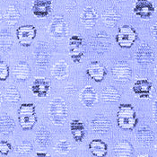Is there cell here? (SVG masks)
Wrapping results in <instances>:
<instances>
[{"label": "cell", "instance_id": "6da1fadb", "mask_svg": "<svg viewBox=\"0 0 157 157\" xmlns=\"http://www.w3.org/2000/svg\"><path fill=\"white\" fill-rule=\"evenodd\" d=\"M48 118L56 126H63L67 120L68 109L66 101L61 97L53 98L48 104Z\"/></svg>", "mask_w": 157, "mask_h": 157}, {"label": "cell", "instance_id": "7a4b0ae2", "mask_svg": "<svg viewBox=\"0 0 157 157\" xmlns=\"http://www.w3.org/2000/svg\"><path fill=\"white\" fill-rule=\"evenodd\" d=\"M137 122L138 119L133 105L129 103H122L119 106L117 112V124L121 129L133 130Z\"/></svg>", "mask_w": 157, "mask_h": 157}, {"label": "cell", "instance_id": "3957f363", "mask_svg": "<svg viewBox=\"0 0 157 157\" xmlns=\"http://www.w3.org/2000/svg\"><path fill=\"white\" fill-rule=\"evenodd\" d=\"M18 121L24 130L33 129L37 122L35 104L23 103L18 109Z\"/></svg>", "mask_w": 157, "mask_h": 157}, {"label": "cell", "instance_id": "277c9868", "mask_svg": "<svg viewBox=\"0 0 157 157\" xmlns=\"http://www.w3.org/2000/svg\"><path fill=\"white\" fill-rule=\"evenodd\" d=\"M137 40V33L130 25H122L116 35V42L121 48H130Z\"/></svg>", "mask_w": 157, "mask_h": 157}, {"label": "cell", "instance_id": "5b68a950", "mask_svg": "<svg viewBox=\"0 0 157 157\" xmlns=\"http://www.w3.org/2000/svg\"><path fill=\"white\" fill-rule=\"evenodd\" d=\"M91 48L99 55H103L107 52L111 46V40L109 36L104 32L97 33L91 38L89 42Z\"/></svg>", "mask_w": 157, "mask_h": 157}, {"label": "cell", "instance_id": "8992f818", "mask_svg": "<svg viewBox=\"0 0 157 157\" xmlns=\"http://www.w3.org/2000/svg\"><path fill=\"white\" fill-rule=\"evenodd\" d=\"M37 34V29L35 26L27 24L22 25L16 30V38L20 45L24 48H29Z\"/></svg>", "mask_w": 157, "mask_h": 157}, {"label": "cell", "instance_id": "52a82bcc", "mask_svg": "<svg viewBox=\"0 0 157 157\" xmlns=\"http://www.w3.org/2000/svg\"><path fill=\"white\" fill-rule=\"evenodd\" d=\"M69 56L74 63H80L85 55L84 39L79 35H73L69 39Z\"/></svg>", "mask_w": 157, "mask_h": 157}, {"label": "cell", "instance_id": "ba28073f", "mask_svg": "<svg viewBox=\"0 0 157 157\" xmlns=\"http://www.w3.org/2000/svg\"><path fill=\"white\" fill-rule=\"evenodd\" d=\"M135 58L136 63L140 67H148L155 60V52L147 43H141L137 48Z\"/></svg>", "mask_w": 157, "mask_h": 157}, {"label": "cell", "instance_id": "9c48e42d", "mask_svg": "<svg viewBox=\"0 0 157 157\" xmlns=\"http://www.w3.org/2000/svg\"><path fill=\"white\" fill-rule=\"evenodd\" d=\"M68 33V24L62 16H55L48 26V33L53 39H62Z\"/></svg>", "mask_w": 157, "mask_h": 157}, {"label": "cell", "instance_id": "30bf717a", "mask_svg": "<svg viewBox=\"0 0 157 157\" xmlns=\"http://www.w3.org/2000/svg\"><path fill=\"white\" fill-rule=\"evenodd\" d=\"M155 12V6L151 0H136L133 7V13L143 20L150 19Z\"/></svg>", "mask_w": 157, "mask_h": 157}, {"label": "cell", "instance_id": "8fae6325", "mask_svg": "<svg viewBox=\"0 0 157 157\" xmlns=\"http://www.w3.org/2000/svg\"><path fill=\"white\" fill-rule=\"evenodd\" d=\"M111 74L113 78L118 82H127L132 76L131 67L124 61H120L116 63L111 69Z\"/></svg>", "mask_w": 157, "mask_h": 157}, {"label": "cell", "instance_id": "7c38bea8", "mask_svg": "<svg viewBox=\"0 0 157 157\" xmlns=\"http://www.w3.org/2000/svg\"><path fill=\"white\" fill-rule=\"evenodd\" d=\"M51 58L49 47L45 42H40L35 51V60L40 69H46Z\"/></svg>", "mask_w": 157, "mask_h": 157}, {"label": "cell", "instance_id": "4fadbf2b", "mask_svg": "<svg viewBox=\"0 0 157 157\" xmlns=\"http://www.w3.org/2000/svg\"><path fill=\"white\" fill-rule=\"evenodd\" d=\"M153 83L148 79H138L135 82L132 91L139 99L148 100L152 96Z\"/></svg>", "mask_w": 157, "mask_h": 157}, {"label": "cell", "instance_id": "5bb4252c", "mask_svg": "<svg viewBox=\"0 0 157 157\" xmlns=\"http://www.w3.org/2000/svg\"><path fill=\"white\" fill-rule=\"evenodd\" d=\"M31 91L38 98L48 96L50 91V81L45 77H37L31 85Z\"/></svg>", "mask_w": 157, "mask_h": 157}, {"label": "cell", "instance_id": "9a60e30c", "mask_svg": "<svg viewBox=\"0 0 157 157\" xmlns=\"http://www.w3.org/2000/svg\"><path fill=\"white\" fill-rule=\"evenodd\" d=\"M91 129L98 134H105L111 128V121L101 114L94 116L90 122Z\"/></svg>", "mask_w": 157, "mask_h": 157}, {"label": "cell", "instance_id": "2e32d148", "mask_svg": "<svg viewBox=\"0 0 157 157\" xmlns=\"http://www.w3.org/2000/svg\"><path fill=\"white\" fill-rule=\"evenodd\" d=\"M79 101L86 108H92L98 101V94L94 87L87 85L79 94Z\"/></svg>", "mask_w": 157, "mask_h": 157}, {"label": "cell", "instance_id": "e0dca14e", "mask_svg": "<svg viewBox=\"0 0 157 157\" xmlns=\"http://www.w3.org/2000/svg\"><path fill=\"white\" fill-rule=\"evenodd\" d=\"M52 0H33L32 12L38 18H45L51 13Z\"/></svg>", "mask_w": 157, "mask_h": 157}, {"label": "cell", "instance_id": "ac0fdd59", "mask_svg": "<svg viewBox=\"0 0 157 157\" xmlns=\"http://www.w3.org/2000/svg\"><path fill=\"white\" fill-rule=\"evenodd\" d=\"M86 74L94 81L100 83L104 79V77L107 74V70H106L105 67L101 62L93 61L88 66V67L86 69Z\"/></svg>", "mask_w": 157, "mask_h": 157}, {"label": "cell", "instance_id": "d6986e66", "mask_svg": "<svg viewBox=\"0 0 157 157\" xmlns=\"http://www.w3.org/2000/svg\"><path fill=\"white\" fill-rule=\"evenodd\" d=\"M136 141L143 146H149L155 140V133L152 128L146 125L139 127L136 132Z\"/></svg>", "mask_w": 157, "mask_h": 157}, {"label": "cell", "instance_id": "ffe728a7", "mask_svg": "<svg viewBox=\"0 0 157 157\" xmlns=\"http://www.w3.org/2000/svg\"><path fill=\"white\" fill-rule=\"evenodd\" d=\"M98 21V13L92 6H87L80 14V22L86 29H92Z\"/></svg>", "mask_w": 157, "mask_h": 157}, {"label": "cell", "instance_id": "44dd1931", "mask_svg": "<svg viewBox=\"0 0 157 157\" xmlns=\"http://www.w3.org/2000/svg\"><path fill=\"white\" fill-rule=\"evenodd\" d=\"M13 75L19 81H26L31 75V67L25 61L18 62L13 68Z\"/></svg>", "mask_w": 157, "mask_h": 157}, {"label": "cell", "instance_id": "7402d4cb", "mask_svg": "<svg viewBox=\"0 0 157 157\" xmlns=\"http://www.w3.org/2000/svg\"><path fill=\"white\" fill-rule=\"evenodd\" d=\"M89 150L95 157H105L108 154V145L101 139H94L89 143Z\"/></svg>", "mask_w": 157, "mask_h": 157}, {"label": "cell", "instance_id": "603a6c76", "mask_svg": "<svg viewBox=\"0 0 157 157\" xmlns=\"http://www.w3.org/2000/svg\"><path fill=\"white\" fill-rule=\"evenodd\" d=\"M114 154L116 157H131L134 154L133 145L127 140L119 141L114 146Z\"/></svg>", "mask_w": 157, "mask_h": 157}, {"label": "cell", "instance_id": "cb8c5ba5", "mask_svg": "<svg viewBox=\"0 0 157 157\" xmlns=\"http://www.w3.org/2000/svg\"><path fill=\"white\" fill-rule=\"evenodd\" d=\"M70 132L73 138L76 142H82L85 136V127L80 120H73L70 122Z\"/></svg>", "mask_w": 157, "mask_h": 157}, {"label": "cell", "instance_id": "d4e9b609", "mask_svg": "<svg viewBox=\"0 0 157 157\" xmlns=\"http://www.w3.org/2000/svg\"><path fill=\"white\" fill-rule=\"evenodd\" d=\"M121 19V14L115 8H108L101 13L102 23L108 27H115Z\"/></svg>", "mask_w": 157, "mask_h": 157}, {"label": "cell", "instance_id": "484cf974", "mask_svg": "<svg viewBox=\"0 0 157 157\" xmlns=\"http://www.w3.org/2000/svg\"><path fill=\"white\" fill-rule=\"evenodd\" d=\"M21 14L15 6L10 5L3 14V21L8 26H14L20 21Z\"/></svg>", "mask_w": 157, "mask_h": 157}, {"label": "cell", "instance_id": "4316f807", "mask_svg": "<svg viewBox=\"0 0 157 157\" xmlns=\"http://www.w3.org/2000/svg\"><path fill=\"white\" fill-rule=\"evenodd\" d=\"M35 141L40 147H48L51 143V133L46 127H40L35 136Z\"/></svg>", "mask_w": 157, "mask_h": 157}, {"label": "cell", "instance_id": "83f0119b", "mask_svg": "<svg viewBox=\"0 0 157 157\" xmlns=\"http://www.w3.org/2000/svg\"><path fill=\"white\" fill-rule=\"evenodd\" d=\"M1 134L3 136H10L15 128V122L7 113H2L0 121Z\"/></svg>", "mask_w": 157, "mask_h": 157}, {"label": "cell", "instance_id": "f1b7e54d", "mask_svg": "<svg viewBox=\"0 0 157 157\" xmlns=\"http://www.w3.org/2000/svg\"><path fill=\"white\" fill-rule=\"evenodd\" d=\"M101 98L103 101L109 103H115L118 102L121 99V94L119 91L113 86H107L105 87L101 94Z\"/></svg>", "mask_w": 157, "mask_h": 157}, {"label": "cell", "instance_id": "f546056e", "mask_svg": "<svg viewBox=\"0 0 157 157\" xmlns=\"http://www.w3.org/2000/svg\"><path fill=\"white\" fill-rule=\"evenodd\" d=\"M51 75L58 80H62L68 75V66L65 60L58 61L51 68Z\"/></svg>", "mask_w": 157, "mask_h": 157}, {"label": "cell", "instance_id": "4dcf8cb0", "mask_svg": "<svg viewBox=\"0 0 157 157\" xmlns=\"http://www.w3.org/2000/svg\"><path fill=\"white\" fill-rule=\"evenodd\" d=\"M3 99L10 104H16L20 101L21 95L15 86H9L6 88L3 94Z\"/></svg>", "mask_w": 157, "mask_h": 157}, {"label": "cell", "instance_id": "1f68e13d", "mask_svg": "<svg viewBox=\"0 0 157 157\" xmlns=\"http://www.w3.org/2000/svg\"><path fill=\"white\" fill-rule=\"evenodd\" d=\"M13 39L8 31H2L1 33V49L2 52H7L12 48Z\"/></svg>", "mask_w": 157, "mask_h": 157}, {"label": "cell", "instance_id": "d6a6232c", "mask_svg": "<svg viewBox=\"0 0 157 157\" xmlns=\"http://www.w3.org/2000/svg\"><path fill=\"white\" fill-rule=\"evenodd\" d=\"M33 145L30 141H24L15 147L16 153L21 155L30 154L33 151Z\"/></svg>", "mask_w": 157, "mask_h": 157}, {"label": "cell", "instance_id": "836d02e7", "mask_svg": "<svg viewBox=\"0 0 157 157\" xmlns=\"http://www.w3.org/2000/svg\"><path fill=\"white\" fill-rule=\"evenodd\" d=\"M55 150L60 155H67L71 150V145L67 140H60L55 146Z\"/></svg>", "mask_w": 157, "mask_h": 157}, {"label": "cell", "instance_id": "e575fe53", "mask_svg": "<svg viewBox=\"0 0 157 157\" xmlns=\"http://www.w3.org/2000/svg\"><path fill=\"white\" fill-rule=\"evenodd\" d=\"M9 76V67L5 61L0 62V80L6 81L7 77Z\"/></svg>", "mask_w": 157, "mask_h": 157}, {"label": "cell", "instance_id": "d590c367", "mask_svg": "<svg viewBox=\"0 0 157 157\" xmlns=\"http://www.w3.org/2000/svg\"><path fill=\"white\" fill-rule=\"evenodd\" d=\"M12 149L13 146L9 142L4 141V140H2V141L0 142V153H1L2 155H5V156L7 155L10 153V151H11Z\"/></svg>", "mask_w": 157, "mask_h": 157}, {"label": "cell", "instance_id": "8d00e7d4", "mask_svg": "<svg viewBox=\"0 0 157 157\" xmlns=\"http://www.w3.org/2000/svg\"><path fill=\"white\" fill-rule=\"evenodd\" d=\"M65 93L68 96H72L76 93V88L73 84H68L65 87Z\"/></svg>", "mask_w": 157, "mask_h": 157}, {"label": "cell", "instance_id": "74e56055", "mask_svg": "<svg viewBox=\"0 0 157 157\" xmlns=\"http://www.w3.org/2000/svg\"><path fill=\"white\" fill-rule=\"evenodd\" d=\"M151 32H152V36L154 38V40L157 42V21L153 24L152 28H151Z\"/></svg>", "mask_w": 157, "mask_h": 157}, {"label": "cell", "instance_id": "f35d334b", "mask_svg": "<svg viewBox=\"0 0 157 157\" xmlns=\"http://www.w3.org/2000/svg\"><path fill=\"white\" fill-rule=\"evenodd\" d=\"M153 118L154 121H155V123L157 124V99L154 101L153 103Z\"/></svg>", "mask_w": 157, "mask_h": 157}, {"label": "cell", "instance_id": "ab89813d", "mask_svg": "<svg viewBox=\"0 0 157 157\" xmlns=\"http://www.w3.org/2000/svg\"><path fill=\"white\" fill-rule=\"evenodd\" d=\"M35 157H51L48 154L44 152H37Z\"/></svg>", "mask_w": 157, "mask_h": 157}, {"label": "cell", "instance_id": "60d3db41", "mask_svg": "<svg viewBox=\"0 0 157 157\" xmlns=\"http://www.w3.org/2000/svg\"><path fill=\"white\" fill-rule=\"evenodd\" d=\"M155 76L157 77V65L156 67H155Z\"/></svg>", "mask_w": 157, "mask_h": 157}, {"label": "cell", "instance_id": "b9f144b4", "mask_svg": "<svg viewBox=\"0 0 157 157\" xmlns=\"http://www.w3.org/2000/svg\"><path fill=\"white\" fill-rule=\"evenodd\" d=\"M116 1H119V2H122V1H126V0H116Z\"/></svg>", "mask_w": 157, "mask_h": 157}, {"label": "cell", "instance_id": "7bdbcfd3", "mask_svg": "<svg viewBox=\"0 0 157 157\" xmlns=\"http://www.w3.org/2000/svg\"><path fill=\"white\" fill-rule=\"evenodd\" d=\"M137 157H149V156H146V155H141V156H137Z\"/></svg>", "mask_w": 157, "mask_h": 157}, {"label": "cell", "instance_id": "ee69618b", "mask_svg": "<svg viewBox=\"0 0 157 157\" xmlns=\"http://www.w3.org/2000/svg\"><path fill=\"white\" fill-rule=\"evenodd\" d=\"M155 151H156V153H157V144L156 145H155Z\"/></svg>", "mask_w": 157, "mask_h": 157}, {"label": "cell", "instance_id": "f6af8a7d", "mask_svg": "<svg viewBox=\"0 0 157 157\" xmlns=\"http://www.w3.org/2000/svg\"><path fill=\"white\" fill-rule=\"evenodd\" d=\"M99 1H100V0H99Z\"/></svg>", "mask_w": 157, "mask_h": 157}]
</instances>
